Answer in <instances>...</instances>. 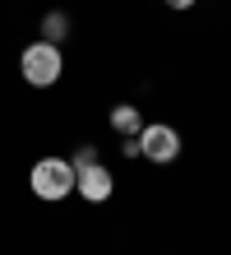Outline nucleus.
Segmentation results:
<instances>
[{
    "label": "nucleus",
    "mask_w": 231,
    "mask_h": 255,
    "mask_svg": "<svg viewBox=\"0 0 231 255\" xmlns=\"http://www.w3.org/2000/svg\"><path fill=\"white\" fill-rule=\"evenodd\" d=\"M134 144H139V158L157 162V167H171V162L180 158V148H185L180 130L171 121H144V130L134 134Z\"/></svg>",
    "instance_id": "3"
},
{
    "label": "nucleus",
    "mask_w": 231,
    "mask_h": 255,
    "mask_svg": "<svg viewBox=\"0 0 231 255\" xmlns=\"http://www.w3.org/2000/svg\"><path fill=\"white\" fill-rule=\"evenodd\" d=\"M19 74L28 79V88H51L60 84V74H65V51L56 47V42H28L19 51Z\"/></svg>",
    "instance_id": "2"
},
{
    "label": "nucleus",
    "mask_w": 231,
    "mask_h": 255,
    "mask_svg": "<svg viewBox=\"0 0 231 255\" xmlns=\"http://www.w3.org/2000/svg\"><path fill=\"white\" fill-rule=\"evenodd\" d=\"M111 130L120 134V139H134V134L144 130V112H139L134 102H116L111 107Z\"/></svg>",
    "instance_id": "5"
},
{
    "label": "nucleus",
    "mask_w": 231,
    "mask_h": 255,
    "mask_svg": "<svg viewBox=\"0 0 231 255\" xmlns=\"http://www.w3.org/2000/svg\"><path fill=\"white\" fill-rule=\"evenodd\" d=\"M74 195L79 200H88V204H106L116 195V176H111V167L97 158V162H88V167H74Z\"/></svg>",
    "instance_id": "4"
},
{
    "label": "nucleus",
    "mask_w": 231,
    "mask_h": 255,
    "mask_svg": "<svg viewBox=\"0 0 231 255\" xmlns=\"http://www.w3.org/2000/svg\"><path fill=\"white\" fill-rule=\"evenodd\" d=\"M162 5H166V9H176V14H190L199 0H162Z\"/></svg>",
    "instance_id": "8"
},
{
    "label": "nucleus",
    "mask_w": 231,
    "mask_h": 255,
    "mask_svg": "<svg viewBox=\"0 0 231 255\" xmlns=\"http://www.w3.org/2000/svg\"><path fill=\"white\" fill-rule=\"evenodd\" d=\"M70 162H74V167H88V162H97V148H92V144H79Z\"/></svg>",
    "instance_id": "7"
},
{
    "label": "nucleus",
    "mask_w": 231,
    "mask_h": 255,
    "mask_svg": "<svg viewBox=\"0 0 231 255\" xmlns=\"http://www.w3.org/2000/svg\"><path fill=\"white\" fill-rule=\"evenodd\" d=\"M28 190L46 204H60L65 195H74V162L60 153H46L28 167Z\"/></svg>",
    "instance_id": "1"
},
{
    "label": "nucleus",
    "mask_w": 231,
    "mask_h": 255,
    "mask_svg": "<svg viewBox=\"0 0 231 255\" xmlns=\"http://www.w3.org/2000/svg\"><path fill=\"white\" fill-rule=\"evenodd\" d=\"M42 42H56V47H60V42H65L70 37V14L65 9H46L42 14V33H37Z\"/></svg>",
    "instance_id": "6"
}]
</instances>
